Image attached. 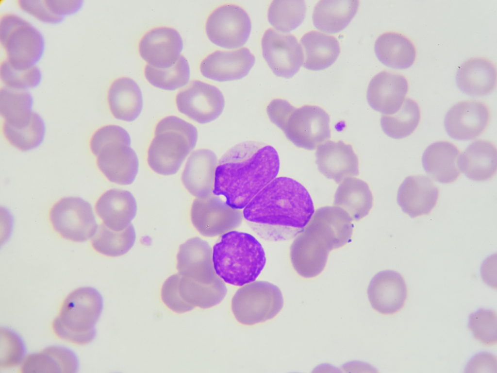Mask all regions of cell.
Wrapping results in <instances>:
<instances>
[{
    "instance_id": "cell-19",
    "label": "cell",
    "mask_w": 497,
    "mask_h": 373,
    "mask_svg": "<svg viewBox=\"0 0 497 373\" xmlns=\"http://www.w3.org/2000/svg\"><path fill=\"white\" fill-rule=\"evenodd\" d=\"M408 89L406 78L398 73L384 70L370 81L366 99L374 110L384 115L397 113L401 107Z\"/></svg>"
},
{
    "instance_id": "cell-11",
    "label": "cell",
    "mask_w": 497,
    "mask_h": 373,
    "mask_svg": "<svg viewBox=\"0 0 497 373\" xmlns=\"http://www.w3.org/2000/svg\"><path fill=\"white\" fill-rule=\"evenodd\" d=\"M330 122L329 115L322 108L306 105L295 108L282 130L296 146L314 150L331 138Z\"/></svg>"
},
{
    "instance_id": "cell-8",
    "label": "cell",
    "mask_w": 497,
    "mask_h": 373,
    "mask_svg": "<svg viewBox=\"0 0 497 373\" xmlns=\"http://www.w3.org/2000/svg\"><path fill=\"white\" fill-rule=\"evenodd\" d=\"M0 42L5 53V59L18 69L35 66L45 48L40 32L26 20L11 13L1 17Z\"/></svg>"
},
{
    "instance_id": "cell-3",
    "label": "cell",
    "mask_w": 497,
    "mask_h": 373,
    "mask_svg": "<svg viewBox=\"0 0 497 373\" xmlns=\"http://www.w3.org/2000/svg\"><path fill=\"white\" fill-rule=\"evenodd\" d=\"M342 208H318L308 223L293 240L290 257L296 272L304 278L319 274L327 263L330 251L351 241L353 224Z\"/></svg>"
},
{
    "instance_id": "cell-7",
    "label": "cell",
    "mask_w": 497,
    "mask_h": 373,
    "mask_svg": "<svg viewBox=\"0 0 497 373\" xmlns=\"http://www.w3.org/2000/svg\"><path fill=\"white\" fill-rule=\"evenodd\" d=\"M103 301L95 288L82 287L71 292L63 301L51 324L59 339L76 345H84L95 338V326L100 315Z\"/></svg>"
},
{
    "instance_id": "cell-21",
    "label": "cell",
    "mask_w": 497,
    "mask_h": 373,
    "mask_svg": "<svg viewBox=\"0 0 497 373\" xmlns=\"http://www.w3.org/2000/svg\"><path fill=\"white\" fill-rule=\"evenodd\" d=\"M317 169L329 179L339 184L344 179L358 176L359 161L351 145L339 140H327L315 152Z\"/></svg>"
},
{
    "instance_id": "cell-23",
    "label": "cell",
    "mask_w": 497,
    "mask_h": 373,
    "mask_svg": "<svg viewBox=\"0 0 497 373\" xmlns=\"http://www.w3.org/2000/svg\"><path fill=\"white\" fill-rule=\"evenodd\" d=\"M217 157L212 151L199 149L188 157L182 175V183L192 195L205 198L213 194Z\"/></svg>"
},
{
    "instance_id": "cell-42",
    "label": "cell",
    "mask_w": 497,
    "mask_h": 373,
    "mask_svg": "<svg viewBox=\"0 0 497 373\" xmlns=\"http://www.w3.org/2000/svg\"><path fill=\"white\" fill-rule=\"evenodd\" d=\"M0 76L5 86L24 90L37 86L42 79L41 72L36 66L18 69L12 67L5 59L1 63Z\"/></svg>"
},
{
    "instance_id": "cell-5",
    "label": "cell",
    "mask_w": 497,
    "mask_h": 373,
    "mask_svg": "<svg viewBox=\"0 0 497 373\" xmlns=\"http://www.w3.org/2000/svg\"><path fill=\"white\" fill-rule=\"evenodd\" d=\"M198 137V130L191 123L175 116L162 119L148 150V166L160 175L175 174L194 149Z\"/></svg>"
},
{
    "instance_id": "cell-24",
    "label": "cell",
    "mask_w": 497,
    "mask_h": 373,
    "mask_svg": "<svg viewBox=\"0 0 497 373\" xmlns=\"http://www.w3.org/2000/svg\"><path fill=\"white\" fill-rule=\"evenodd\" d=\"M439 190L426 176L407 177L399 186L397 203L402 211L414 218L429 214L436 204Z\"/></svg>"
},
{
    "instance_id": "cell-20",
    "label": "cell",
    "mask_w": 497,
    "mask_h": 373,
    "mask_svg": "<svg viewBox=\"0 0 497 373\" xmlns=\"http://www.w3.org/2000/svg\"><path fill=\"white\" fill-rule=\"evenodd\" d=\"M255 62L254 56L246 48L216 51L202 61L200 71L204 77L217 82L237 80L248 74Z\"/></svg>"
},
{
    "instance_id": "cell-46",
    "label": "cell",
    "mask_w": 497,
    "mask_h": 373,
    "mask_svg": "<svg viewBox=\"0 0 497 373\" xmlns=\"http://www.w3.org/2000/svg\"><path fill=\"white\" fill-rule=\"evenodd\" d=\"M295 109L287 101L276 99L269 103L266 112L270 120L282 130L289 116Z\"/></svg>"
},
{
    "instance_id": "cell-41",
    "label": "cell",
    "mask_w": 497,
    "mask_h": 373,
    "mask_svg": "<svg viewBox=\"0 0 497 373\" xmlns=\"http://www.w3.org/2000/svg\"><path fill=\"white\" fill-rule=\"evenodd\" d=\"M468 328L474 338L486 346L497 342V317L492 310L480 309L469 316Z\"/></svg>"
},
{
    "instance_id": "cell-22",
    "label": "cell",
    "mask_w": 497,
    "mask_h": 373,
    "mask_svg": "<svg viewBox=\"0 0 497 373\" xmlns=\"http://www.w3.org/2000/svg\"><path fill=\"white\" fill-rule=\"evenodd\" d=\"M367 295L373 308L385 314H394L404 305L407 298V287L402 276L394 271L387 270L376 273L367 288Z\"/></svg>"
},
{
    "instance_id": "cell-39",
    "label": "cell",
    "mask_w": 497,
    "mask_h": 373,
    "mask_svg": "<svg viewBox=\"0 0 497 373\" xmlns=\"http://www.w3.org/2000/svg\"><path fill=\"white\" fill-rule=\"evenodd\" d=\"M1 131L4 137L16 149L27 151L39 146L44 140L46 127L41 117L33 112L30 122L20 127H14L3 122Z\"/></svg>"
},
{
    "instance_id": "cell-35",
    "label": "cell",
    "mask_w": 497,
    "mask_h": 373,
    "mask_svg": "<svg viewBox=\"0 0 497 373\" xmlns=\"http://www.w3.org/2000/svg\"><path fill=\"white\" fill-rule=\"evenodd\" d=\"M33 103V98L27 91L4 86L0 91V113L3 122L14 127L28 124L34 112Z\"/></svg>"
},
{
    "instance_id": "cell-1",
    "label": "cell",
    "mask_w": 497,
    "mask_h": 373,
    "mask_svg": "<svg viewBox=\"0 0 497 373\" xmlns=\"http://www.w3.org/2000/svg\"><path fill=\"white\" fill-rule=\"evenodd\" d=\"M315 212L305 187L287 177L275 178L244 207L243 217L261 238L278 241L292 239L303 230Z\"/></svg>"
},
{
    "instance_id": "cell-34",
    "label": "cell",
    "mask_w": 497,
    "mask_h": 373,
    "mask_svg": "<svg viewBox=\"0 0 497 373\" xmlns=\"http://www.w3.org/2000/svg\"><path fill=\"white\" fill-rule=\"evenodd\" d=\"M77 360L70 350L60 346L47 347L25 356L20 364L22 373H74Z\"/></svg>"
},
{
    "instance_id": "cell-25",
    "label": "cell",
    "mask_w": 497,
    "mask_h": 373,
    "mask_svg": "<svg viewBox=\"0 0 497 373\" xmlns=\"http://www.w3.org/2000/svg\"><path fill=\"white\" fill-rule=\"evenodd\" d=\"M95 210L106 226L115 231H121L131 224L136 216L137 204L130 191L113 188L99 197Z\"/></svg>"
},
{
    "instance_id": "cell-16",
    "label": "cell",
    "mask_w": 497,
    "mask_h": 373,
    "mask_svg": "<svg viewBox=\"0 0 497 373\" xmlns=\"http://www.w3.org/2000/svg\"><path fill=\"white\" fill-rule=\"evenodd\" d=\"M177 258V268L181 275L203 285L216 288L226 287L215 270L212 249L206 241L199 237L189 239L180 246Z\"/></svg>"
},
{
    "instance_id": "cell-28",
    "label": "cell",
    "mask_w": 497,
    "mask_h": 373,
    "mask_svg": "<svg viewBox=\"0 0 497 373\" xmlns=\"http://www.w3.org/2000/svg\"><path fill=\"white\" fill-rule=\"evenodd\" d=\"M459 152L452 143L440 141L428 146L424 151L422 164L426 173L442 184L455 181L460 171L458 167Z\"/></svg>"
},
{
    "instance_id": "cell-36",
    "label": "cell",
    "mask_w": 497,
    "mask_h": 373,
    "mask_svg": "<svg viewBox=\"0 0 497 373\" xmlns=\"http://www.w3.org/2000/svg\"><path fill=\"white\" fill-rule=\"evenodd\" d=\"M91 239L92 245L97 252L116 257L126 254L132 248L135 241L136 233L132 224L123 230L115 231L103 223L98 226Z\"/></svg>"
},
{
    "instance_id": "cell-45",
    "label": "cell",
    "mask_w": 497,
    "mask_h": 373,
    "mask_svg": "<svg viewBox=\"0 0 497 373\" xmlns=\"http://www.w3.org/2000/svg\"><path fill=\"white\" fill-rule=\"evenodd\" d=\"M17 4L23 11L46 23H57L63 18L52 13L46 5L45 0H18Z\"/></svg>"
},
{
    "instance_id": "cell-33",
    "label": "cell",
    "mask_w": 497,
    "mask_h": 373,
    "mask_svg": "<svg viewBox=\"0 0 497 373\" xmlns=\"http://www.w3.org/2000/svg\"><path fill=\"white\" fill-rule=\"evenodd\" d=\"M333 204L346 211L352 220H358L368 214L373 205V196L365 182L349 177L338 186Z\"/></svg>"
},
{
    "instance_id": "cell-37",
    "label": "cell",
    "mask_w": 497,
    "mask_h": 373,
    "mask_svg": "<svg viewBox=\"0 0 497 373\" xmlns=\"http://www.w3.org/2000/svg\"><path fill=\"white\" fill-rule=\"evenodd\" d=\"M420 110L417 103L410 98L405 99L399 110L391 115H382L380 124L383 132L389 137L401 139L412 134L420 120Z\"/></svg>"
},
{
    "instance_id": "cell-40",
    "label": "cell",
    "mask_w": 497,
    "mask_h": 373,
    "mask_svg": "<svg viewBox=\"0 0 497 373\" xmlns=\"http://www.w3.org/2000/svg\"><path fill=\"white\" fill-rule=\"evenodd\" d=\"M144 73L146 79L152 85L168 91L185 86L190 77L188 62L182 55L174 65L168 68H158L147 64Z\"/></svg>"
},
{
    "instance_id": "cell-47",
    "label": "cell",
    "mask_w": 497,
    "mask_h": 373,
    "mask_svg": "<svg viewBox=\"0 0 497 373\" xmlns=\"http://www.w3.org/2000/svg\"><path fill=\"white\" fill-rule=\"evenodd\" d=\"M50 11L55 15L64 16L73 14L82 7V0H45Z\"/></svg>"
},
{
    "instance_id": "cell-4",
    "label": "cell",
    "mask_w": 497,
    "mask_h": 373,
    "mask_svg": "<svg viewBox=\"0 0 497 373\" xmlns=\"http://www.w3.org/2000/svg\"><path fill=\"white\" fill-rule=\"evenodd\" d=\"M212 258L216 274L225 283L240 287L255 281L266 263L264 250L253 236L233 230L221 235Z\"/></svg>"
},
{
    "instance_id": "cell-17",
    "label": "cell",
    "mask_w": 497,
    "mask_h": 373,
    "mask_svg": "<svg viewBox=\"0 0 497 373\" xmlns=\"http://www.w3.org/2000/svg\"><path fill=\"white\" fill-rule=\"evenodd\" d=\"M490 120L488 107L483 102L466 101L453 105L447 112L444 125L447 134L457 140H472L486 129Z\"/></svg>"
},
{
    "instance_id": "cell-44",
    "label": "cell",
    "mask_w": 497,
    "mask_h": 373,
    "mask_svg": "<svg viewBox=\"0 0 497 373\" xmlns=\"http://www.w3.org/2000/svg\"><path fill=\"white\" fill-rule=\"evenodd\" d=\"M179 273L169 277L164 282L161 290L164 303L171 310L182 313L192 310L181 298L179 291Z\"/></svg>"
},
{
    "instance_id": "cell-12",
    "label": "cell",
    "mask_w": 497,
    "mask_h": 373,
    "mask_svg": "<svg viewBox=\"0 0 497 373\" xmlns=\"http://www.w3.org/2000/svg\"><path fill=\"white\" fill-rule=\"evenodd\" d=\"M251 23L247 12L231 4L222 5L209 16L205 30L209 39L215 45L227 49H238L247 42Z\"/></svg>"
},
{
    "instance_id": "cell-10",
    "label": "cell",
    "mask_w": 497,
    "mask_h": 373,
    "mask_svg": "<svg viewBox=\"0 0 497 373\" xmlns=\"http://www.w3.org/2000/svg\"><path fill=\"white\" fill-rule=\"evenodd\" d=\"M49 217L58 234L75 242L91 238L99 226L91 204L79 197H66L58 201L51 208Z\"/></svg>"
},
{
    "instance_id": "cell-13",
    "label": "cell",
    "mask_w": 497,
    "mask_h": 373,
    "mask_svg": "<svg viewBox=\"0 0 497 373\" xmlns=\"http://www.w3.org/2000/svg\"><path fill=\"white\" fill-rule=\"evenodd\" d=\"M243 218L240 209L230 206L214 194L195 199L191 207L192 223L201 235L206 237L232 231L241 224Z\"/></svg>"
},
{
    "instance_id": "cell-6",
    "label": "cell",
    "mask_w": 497,
    "mask_h": 373,
    "mask_svg": "<svg viewBox=\"0 0 497 373\" xmlns=\"http://www.w3.org/2000/svg\"><path fill=\"white\" fill-rule=\"evenodd\" d=\"M131 145L128 132L116 125L103 126L92 136L90 150L96 157L98 169L110 182L128 185L134 181L139 160Z\"/></svg>"
},
{
    "instance_id": "cell-9",
    "label": "cell",
    "mask_w": 497,
    "mask_h": 373,
    "mask_svg": "<svg viewBox=\"0 0 497 373\" xmlns=\"http://www.w3.org/2000/svg\"><path fill=\"white\" fill-rule=\"evenodd\" d=\"M283 298L278 287L256 281L237 289L232 300V310L240 323L251 325L274 318L281 310Z\"/></svg>"
},
{
    "instance_id": "cell-27",
    "label": "cell",
    "mask_w": 497,
    "mask_h": 373,
    "mask_svg": "<svg viewBox=\"0 0 497 373\" xmlns=\"http://www.w3.org/2000/svg\"><path fill=\"white\" fill-rule=\"evenodd\" d=\"M460 171L475 181L492 178L497 170V150L492 142L477 140L470 144L458 158Z\"/></svg>"
},
{
    "instance_id": "cell-18",
    "label": "cell",
    "mask_w": 497,
    "mask_h": 373,
    "mask_svg": "<svg viewBox=\"0 0 497 373\" xmlns=\"http://www.w3.org/2000/svg\"><path fill=\"white\" fill-rule=\"evenodd\" d=\"M182 39L178 31L168 27H159L148 32L139 44V52L148 65L158 68H168L180 57Z\"/></svg>"
},
{
    "instance_id": "cell-15",
    "label": "cell",
    "mask_w": 497,
    "mask_h": 373,
    "mask_svg": "<svg viewBox=\"0 0 497 373\" xmlns=\"http://www.w3.org/2000/svg\"><path fill=\"white\" fill-rule=\"evenodd\" d=\"M261 45L265 60L278 77L291 78L303 65L302 48L297 38L291 34L269 29L263 35Z\"/></svg>"
},
{
    "instance_id": "cell-2",
    "label": "cell",
    "mask_w": 497,
    "mask_h": 373,
    "mask_svg": "<svg viewBox=\"0 0 497 373\" xmlns=\"http://www.w3.org/2000/svg\"><path fill=\"white\" fill-rule=\"evenodd\" d=\"M280 160L271 146L244 142L229 150L220 159L213 194L223 195L230 206L241 209L277 176Z\"/></svg>"
},
{
    "instance_id": "cell-30",
    "label": "cell",
    "mask_w": 497,
    "mask_h": 373,
    "mask_svg": "<svg viewBox=\"0 0 497 373\" xmlns=\"http://www.w3.org/2000/svg\"><path fill=\"white\" fill-rule=\"evenodd\" d=\"M359 1L356 0H322L314 7L312 19L314 27L328 34L344 30L357 13Z\"/></svg>"
},
{
    "instance_id": "cell-31",
    "label": "cell",
    "mask_w": 497,
    "mask_h": 373,
    "mask_svg": "<svg viewBox=\"0 0 497 373\" xmlns=\"http://www.w3.org/2000/svg\"><path fill=\"white\" fill-rule=\"evenodd\" d=\"M304 60L302 66L312 71L325 69L337 60L340 47L337 38L318 31L305 34L300 40Z\"/></svg>"
},
{
    "instance_id": "cell-32",
    "label": "cell",
    "mask_w": 497,
    "mask_h": 373,
    "mask_svg": "<svg viewBox=\"0 0 497 373\" xmlns=\"http://www.w3.org/2000/svg\"><path fill=\"white\" fill-rule=\"evenodd\" d=\"M374 51L379 61L395 69H404L413 64L416 51L413 43L401 34L389 32L382 34L375 41Z\"/></svg>"
},
{
    "instance_id": "cell-29",
    "label": "cell",
    "mask_w": 497,
    "mask_h": 373,
    "mask_svg": "<svg viewBox=\"0 0 497 373\" xmlns=\"http://www.w3.org/2000/svg\"><path fill=\"white\" fill-rule=\"evenodd\" d=\"M110 112L117 119L126 122L135 120L141 113L143 105L141 89L133 79L122 77L115 80L107 94Z\"/></svg>"
},
{
    "instance_id": "cell-26",
    "label": "cell",
    "mask_w": 497,
    "mask_h": 373,
    "mask_svg": "<svg viewBox=\"0 0 497 373\" xmlns=\"http://www.w3.org/2000/svg\"><path fill=\"white\" fill-rule=\"evenodd\" d=\"M455 81L459 89L466 95L473 97L487 95L496 85V67L486 58H471L460 66Z\"/></svg>"
},
{
    "instance_id": "cell-14",
    "label": "cell",
    "mask_w": 497,
    "mask_h": 373,
    "mask_svg": "<svg viewBox=\"0 0 497 373\" xmlns=\"http://www.w3.org/2000/svg\"><path fill=\"white\" fill-rule=\"evenodd\" d=\"M176 104L180 113L203 124L220 116L225 106V99L216 87L194 80L177 94Z\"/></svg>"
},
{
    "instance_id": "cell-38",
    "label": "cell",
    "mask_w": 497,
    "mask_h": 373,
    "mask_svg": "<svg viewBox=\"0 0 497 373\" xmlns=\"http://www.w3.org/2000/svg\"><path fill=\"white\" fill-rule=\"evenodd\" d=\"M306 13L304 0H274L268 8L267 19L276 31L287 34L302 23Z\"/></svg>"
},
{
    "instance_id": "cell-43",
    "label": "cell",
    "mask_w": 497,
    "mask_h": 373,
    "mask_svg": "<svg viewBox=\"0 0 497 373\" xmlns=\"http://www.w3.org/2000/svg\"><path fill=\"white\" fill-rule=\"evenodd\" d=\"M25 349L20 338L15 333L4 328L0 331V367L12 368L21 364Z\"/></svg>"
}]
</instances>
